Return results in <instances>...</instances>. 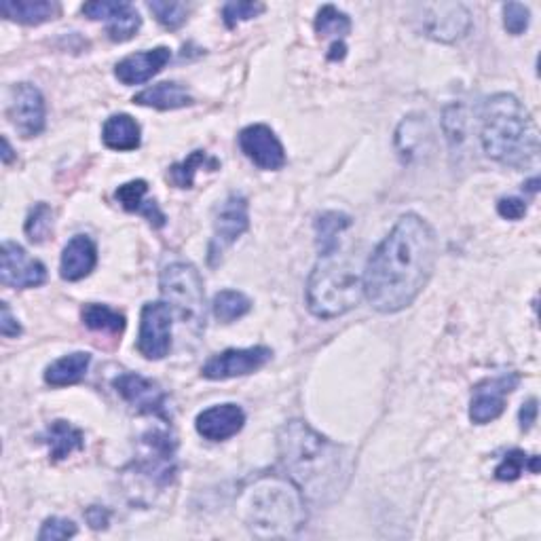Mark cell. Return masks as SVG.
Segmentation results:
<instances>
[{
	"mask_svg": "<svg viewBox=\"0 0 541 541\" xmlns=\"http://www.w3.org/2000/svg\"><path fill=\"white\" fill-rule=\"evenodd\" d=\"M438 237L417 214H404L370 254L364 269V296L379 313H398L417 301L432 279Z\"/></svg>",
	"mask_w": 541,
	"mask_h": 541,
	"instance_id": "6da1fadb",
	"label": "cell"
},
{
	"mask_svg": "<svg viewBox=\"0 0 541 541\" xmlns=\"http://www.w3.org/2000/svg\"><path fill=\"white\" fill-rule=\"evenodd\" d=\"M277 455L284 474L317 506H328L347 491L356 465L347 446L328 440L305 421L279 429Z\"/></svg>",
	"mask_w": 541,
	"mask_h": 541,
	"instance_id": "7a4b0ae2",
	"label": "cell"
},
{
	"mask_svg": "<svg viewBox=\"0 0 541 541\" xmlns=\"http://www.w3.org/2000/svg\"><path fill=\"white\" fill-rule=\"evenodd\" d=\"M305 495L286 474H263L239 493V516L248 531L260 539L294 537L305 527Z\"/></svg>",
	"mask_w": 541,
	"mask_h": 541,
	"instance_id": "3957f363",
	"label": "cell"
},
{
	"mask_svg": "<svg viewBox=\"0 0 541 541\" xmlns=\"http://www.w3.org/2000/svg\"><path fill=\"white\" fill-rule=\"evenodd\" d=\"M480 142L489 159L514 170H531L539 163L537 125L512 93H497L484 102Z\"/></svg>",
	"mask_w": 541,
	"mask_h": 541,
	"instance_id": "277c9868",
	"label": "cell"
},
{
	"mask_svg": "<svg viewBox=\"0 0 541 541\" xmlns=\"http://www.w3.org/2000/svg\"><path fill=\"white\" fill-rule=\"evenodd\" d=\"M307 307L320 320H334L353 307H358L364 296V271L339 250L320 256L307 279Z\"/></svg>",
	"mask_w": 541,
	"mask_h": 541,
	"instance_id": "5b68a950",
	"label": "cell"
},
{
	"mask_svg": "<svg viewBox=\"0 0 541 541\" xmlns=\"http://www.w3.org/2000/svg\"><path fill=\"white\" fill-rule=\"evenodd\" d=\"M159 290L163 303L170 305L184 324H189L195 332L205 328V317H208L205 315V290L197 267L182 263V260L163 267Z\"/></svg>",
	"mask_w": 541,
	"mask_h": 541,
	"instance_id": "8992f818",
	"label": "cell"
},
{
	"mask_svg": "<svg viewBox=\"0 0 541 541\" xmlns=\"http://www.w3.org/2000/svg\"><path fill=\"white\" fill-rule=\"evenodd\" d=\"M176 438L165 429H151L140 438V455L134 461L136 474L163 489L176 476Z\"/></svg>",
	"mask_w": 541,
	"mask_h": 541,
	"instance_id": "52a82bcc",
	"label": "cell"
},
{
	"mask_svg": "<svg viewBox=\"0 0 541 541\" xmlns=\"http://www.w3.org/2000/svg\"><path fill=\"white\" fill-rule=\"evenodd\" d=\"M250 229V205L244 195H229L218 205L214 216V235L208 248V263L216 267L225 252Z\"/></svg>",
	"mask_w": 541,
	"mask_h": 541,
	"instance_id": "ba28073f",
	"label": "cell"
},
{
	"mask_svg": "<svg viewBox=\"0 0 541 541\" xmlns=\"http://www.w3.org/2000/svg\"><path fill=\"white\" fill-rule=\"evenodd\" d=\"M419 24L427 39L457 43L472 30V13L461 3L419 5Z\"/></svg>",
	"mask_w": 541,
	"mask_h": 541,
	"instance_id": "9c48e42d",
	"label": "cell"
},
{
	"mask_svg": "<svg viewBox=\"0 0 541 541\" xmlns=\"http://www.w3.org/2000/svg\"><path fill=\"white\" fill-rule=\"evenodd\" d=\"M7 115L22 138L43 134L47 123V106L41 89L32 83H17L9 91Z\"/></svg>",
	"mask_w": 541,
	"mask_h": 541,
	"instance_id": "30bf717a",
	"label": "cell"
},
{
	"mask_svg": "<svg viewBox=\"0 0 541 541\" xmlns=\"http://www.w3.org/2000/svg\"><path fill=\"white\" fill-rule=\"evenodd\" d=\"M174 311L167 303H146L140 313L138 351L146 360H163L172 349Z\"/></svg>",
	"mask_w": 541,
	"mask_h": 541,
	"instance_id": "8fae6325",
	"label": "cell"
},
{
	"mask_svg": "<svg viewBox=\"0 0 541 541\" xmlns=\"http://www.w3.org/2000/svg\"><path fill=\"white\" fill-rule=\"evenodd\" d=\"M273 358L269 347L256 345L248 349H227L216 353L201 368V377L208 381H227L237 377H248L263 368Z\"/></svg>",
	"mask_w": 541,
	"mask_h": 541,
	"instance_id": "7c38bea8",
	"label": "cell"
},
{
	"mask_svg": "<svg viewBox=\"0 0 541 541\" xmlns=\"http://www.w3.org/2000/svg\"><path fill=\"white\" fill-rule=\"evenodd\" d=\"M83 15L93 22H106L108 39L113 43L132 41L142 28V17L132 3L125 0H96L85 3Z\"/></svg>",
	"mask_w": 541,
	"mask_h": 541,
	"instance_id": "4fadbf2b",
	"label": "cell"
},
{
	"mask_svg": "<svg viewBox=\"0 0 541 541\" xmlns=\"http://www.w3.org/2000/svg\"><path fill=\"white\" fill-rule=\"evenodd\" d=\"M0 282L17 290L39 288L47 282V267L41 260L32 258L20 244L5 241L3 254H0Z\"/></svg>",
	"mask_w": 541,
	"mask_h": 541,
	"instance_id": "5bb4252c",
	"label": "cell"
},
{
	"mask_svg": "<svg viewBox=\"0 0 541 541\" xmlns=\"http://www.w3.org/2000/svg\"><path fill=\"white\" fill-rule=\"evenodd\" d=\"M113 387L129 406L138 410V413L170 421L165 391L153 379H146L138 375V372H123V375H119L113 381Z\"/></svg>",
	"mask_w": 541,
	"mask_h": 541,
	"instance_id": "9a60e30c",
	"label": "cell"
},
{
	"mask_svg": "<svg viewBox=\"0 0 541 541\" xmlns=\"http://www.w3.org/2000/svg\"><path fill=\"white\" fill-rule=\"evenodd\" d=\"M239 148L256 167L265 172H277L286 165L284 144L265 123H254L241 129Z\"/></svg>",
	"mask_w": 541,
	"mask_h": 541,
	"instance_id": "2e32d148",
	"label": "cell"
},
{
	"mask_svg": "<svg viewBox=\"0 0 541 541\" xmlns=\"http://www.w3.org/2000/svg\"><path fill=\"white\" fill-rule=\"evenodd\" d=\"M520 375L508 372L495 379H487L474 387L472 402H470V419L476 425H487L501 417L506 410V398L518 387Z\"/></svg>",
	"mask_w": 541,
	"mask_h": 541,
	"instance_id": "e0dca14e",
	"label": "cell"
},
{
	"mask_svg": "<svg viewBox=\"0 0 541 541\" xmlns=\"http://www.w3.org/2000/svg\"><path fill=\"white\" fill-rule=\"evenodd\" d=\"M246 425L244 408L237 404H216L197 415V434L210 442H225L237 436Z\"/></svg>",
	"mask_w": 541,
	"mask_h": 541,
	"instance_id": "ac0fdd59",
	"label": "cell"
},
{
	"mask_svg": "<svg viewBox=\"0 0 541 541\" xmlns=\"http://www.w3.org/2000/svg\"><path fill=\"white\" fill-rule=\"evenodd\" d=\"M172 60V51L167 47H157V49H146L127 55L117 66H115V77L123 85H142L146 81H151L153 77L170 64Z\"/></svg>",
	"mask_w": 541,
	"mask_h": 541,
	"instance_id": "d6986e66",
	"label": "cell"
},
{
	"mask_svg": "<svg viewBox=\"0 0 541 541\" xmlns=\"http://www.w3.org/2000/svg\"><path fill=\"white\" fill-rule=\"evenodd\" d=\"M98 265V246L89 235H74L60 260V275L66 282H81Z\"/></svg>",
	"mask_w": 541,
	"mask_h": 541,
	"instance_id": "ffe728a7",
	"label": "cell"
},
{
	"mask_svg": "<svg viewBox=\"0 0 541 541\" xmlns=\"http://www.w3.org/2000/svg\"><path fill=\"white\" fill-rule=\"evenodd\" d=\"M146 193H148L146 180H129L119 186L115 197L123 205V210L132 212V214H140L148 220V225L155 227V229H161V227H165L167 218L159 210L155 199H146Z\"/></svg>",
	"mask_w": 541,
	"mask_h": 541,
	"instance_id": "44dd1931",
	"label": "cell"
},
{
	"mask_svg": "<svg viewBox=\"0 0 541 541\" xmlns=\"http://www.w3.org/2000/svg\"><path fill=\"white\" fill-rule=\"evenodd\" d=\"M62 7L53 0H3L0 13L11 22L22 26H41L58 17Z\"/></svg>",
	"mask_w": 541,
	"mask_h": 541,
	"instance_id": "7402d4cb",
	"label": "cell"
},
{
	"mask_svg": "<svg viewBox=\"0 0 541 541\" xmlns=\"http://www.w3.org/2000/svg\"><path fill=\"white\" fill-rule=\"evenodd\" d=\"M102 140L110 148V151L117 153H129L140 148L142 142V129L134 117L125 113L108 117L102 127Z\"/></svg>",
	"mask_w": 541,
	"mask_h": 541,
	"instance_id": "603a6c76",
	"label": "cell"
},
{
	"mask_svg": "<svg viewBox=\"0 0 541 541\" xmlns=\"http://www.w3.org/2000/svg\"><path fill=\"white\" fill-rule=\"evenodd\" d=\"M195 100L189 91H186L182 85L165 81L157 83L153 87H146L140 91L138 96H134V104L146 106V108H157V110H176V108H186L191 106Z\"/></svg>",
	"mask_w": 541,
	"mask_h": 541,
	"instance_id": "cb8c5ba5",
	"label": "cell"
},
{
	"mask_svg": "<svg viewBox=\"0 0 541 541\" xmlns=\"http://www.w3.org/2000/svg\"><path fill=\"white\" fill-rule=\"evenodd\" d=\"M91 364V353L74 351L70 356L55 360L45 368V383L51 387H68L77 385L85 379Z\"/></svg>",
	"mask_w": 541,
	"mask_h": 541,
	"instance_id": "d4e9b609",
	"label": "cell"
},
{
	"mask_svg": "<svg viewBox=\"0 0 541 541\" xmlns=\"http://www.w3.org/2000/svg\"><path fill=\"white\" fill-rule=\"evenodd\" d=\"M45 442L49 444V455L53 461H64L72 453L85 449V436L81 429L62 419L47 427Z\"/></svg>",
	"mask_w": 541,
	"mask_h": 541,
	"instance_id": "484cf974",
	"label": "cell"
},
{
	"mask_svg": "<svg viewBox=\"0 0 541 541\" xmlns=\"http://www.w3.org/2000/svg\"><path fill=\"white\" fill-rule=\"evenodd\" d=\"M351 227V216L343 212H324L315 218V241L320 256L339 250V235Z\"/></svg>",
	"mask_w": 541,
	"mask_h": 541,
	"instance_id": "4316f807",
	"label": "cell"
},
{
	"mask_svg": "<svg viewBox=\"0 0 541 541\" xmlns=\"http://www.w3.org/2000/svg\"><path fill=\"white\" fill-rule=\"evenodd\" d=\"M201 167L203 170L216 172L220 167V161L205 151H195L182 163L172 165V170H170V174H167V178H170L172 184L178 186V189H191L193 182H195V174L201 170Z\"/></svg>",
	"mask_w": 541,
	"mask_h": 541,
	"instance_id": "83f0119b",
	"label": "cell"
},
{
	"mask_svg": "<svg viewBox=\"0 0 541 541\" xmlns=\"http://www.w3.org/2000/svg\"><path fill=\"white\" fill-rule=\"evenodd\" d=\"M214 317L222 324H231L252 311V301L239 290H220L212 301Z\"/></svg>",
	"mask_w": 541,
	"mask_h": 541,
	"instance_id": "f1b7e54d",
	"label": "cell"
},
{
	"mask_svg": "<svg viewBox=\"0 0 541 541\" xmlns=\"http://www.w3.org/2000/svg\"><path fill=\"white\" fill-rule=\"evenodd\" d=\"M81 320L89 330L96 332H110V334H121L125 330V315L110 309L108 305L89 303L81 311Z\"/></svg>",
	"mask_w": 541,
	"mask_h": 541,
	"instance_id": "f546056e",
	"label": "cell"
},
{
	"mask_svg": "<svg viewBox=\"0 0 541 541\" xmlns=\"http://www.w3.org/2000/svg\"><path fill=\"white\" fill-rule=\"evenodd\" d=\"M315 32L317 36H332L334 43L343 41L345 36L351 32V20L349 15L337 9L334 5H324L315 15Z\"/></svg>",
	"mask_w": 541,
	"mask_h": 541,
	"instance_id": "4dcf8cb0",
	"label": "cell"
},
{
	"mask_svg": "<svg viewBox=\"0 0 541 541\" xmlns=\"http://www.w3.org/2000/svg\"><path fill=\"white\" fill-rule=\"evenodd\" d=\"M146 7L165 30L182 28L189 17V5L178 3V0H151Z\"/></svg>",
	"mask_w": 541,
	"mask_h": 541,
	"instance_id": "1f68e13d",
	"label": "cell"
},
{
	"mask_svg": "<svg viewBox=\"0 0 541 541\" xmlns=\"http://www.w3.org/2000/svg\"><path fill=\"white\" fill-rule=\"evenodd\" d=\"M537 461L539 459L535 455H527L525 451H518V449L510 451L497 465L495 478L501 482H512V480H518L525 470H531V474H537L539 472Z\"/></svg>",
	"mask_w": 541,
	"mask_h": 541,
	"instance_id": "d6a6232c",
	"label": "cell"
},
{
	"mask_svg": "<svg viewBox=\"0 0 541 541\" xmlns=\"http://www.w3.org/2000/svg\"><path fill=\"white\" fill-rule=\"evenodd\" d=\"M28 239L32 244H45V241L51 237L53 233V210L49 208L47 203H36L34 208L30 210L28 218H26V227H24Z\"/></svg>",
	"mask_w": 541,
	"mask_h": 541,
	"instance_id": "836d02e7",
	"label": "cell"
},
{
	"mask_svg": "<svg viewBox=\"0 0 541 541\" xmlns=\"http://www.w3.org/2000/svg\"><path fill=\"white\" fill-rule=\"evenodd\" d=\"M265 11L263 3H246V0H237V3H227L222 7V20L227 28H235L241 22H248L252 17H258Z\"/></svg>",
	"mask_w": 541,
	"mask_h": 541,
	"instance_id": "e575fe53",
	"label": "cell"
},
{
	"mask_svg": "<svg viewBox=\"0 0 541 541\" xmlns=\"http://www.w3.org/2000/svg\"><path fill=\"white\" fill-rule=\"evenodd\" d=\"M77 533H79V529L72 520L53 516L43 522V527L39 531V541H62V539L74 537Z\"/></svg>",
	"mask_w": 541,
	"mask_h": 541,
	"instance_id": "d590c367",
	"label": "cell"
},
{
	"mask_svg": "<svg viewBox=\"0 0 541 541\" xmlns=\"http://www.w3.org/2000/svg\"><path fill=\"white\" fill-rule=\"evenodd\" d=\"M531 24V11L529 7L520 3H508L503 5V26L514 36L522 34Z\"/></svg>",
	"mask_w": 541,
	"mask_h": 541,
	"instance_id": "8d00e7d4",
	"label": "cell"
},
{
	"mask_svg": "<svg viewBox=\"0 0 541 541\" xmlns=\"http://www.w3.org/2000/svg\"><path fill=\"white\" fill-rule=\"evenodd\" d=\"M497 212L506 220H520L527 214V201H522L518 197H503L497 203Z\"/></svg>",
	"mask_w": 541,
	"mask_h": 541,
	"instance_id": "74e56055",
	"label": "cell"
},
{
	"mask_svg": "<svg viewBox=\"0 0 541 541\" xmlns=\"http://www.w3.org/2000/svg\"><path fill=\"white\" fill-rule=\"evenodd\" d=\"M24 330H22V324L15 320L11 309L7 303H0V334L7 339H13V337H20Z\"/></svg>",
	"mask_w": 541,
	"mask_h": 541,
	"instance_id": "f35d334b",
	"label": "cell"
},
{
	"mask_svg": "<svg viewBox=\"0 0 541 541\" xmlns=\"http://www.w3.org/2000/svg\"><path fill=\"white\" fill-rule=\"evenodd\" d=\"M518 419H520V427L525 429V432H529V429L537 421V398H531V400H527L525 404H522Z\"/></svg>",
	"mask_w": 541,
	"mask_h": 541,
	"instance_id": "ab89813d",
	"label": "cell"
},
{
	"mask_svg": "<svg viewBox=\"0 0 541 541\" xmlns=\"http://www.w3.org/2000/svg\"><path fill=\"white\" fill-rule=\"evenodd\" d=\"M85 518H87V522H89V527H91V529H96V531L106 529V527H108V522H110V514H108V510L98 508V506H91V508H87Z\"/></svg>",
	"mask_w": 541,
	"mask_h": 541,
	"instance_id": "60d3db41",
	"label": "cell"
},
{
	"mask_svg": "<svg viewBox=\"0 0 541 541\" xmlns=\"http://www.w3.org/2000/svg\"><path fill=\"white\" fill-rule=\"evenodd\" d=\"M345 55H347V47H345V43H343V41H337V43H332V47H330V53H328V58H330V60H334V62H337V60H343V58H345Z\"/></svg>",
	"mask_w": 541,
	"mask_h": 541,
	"instance_id": "b9f144b4",
	"label": "cell"
},
{
	"mask_svg": "<svg viewBox=\"0 0 541 541\" xmlns=\"http://www.w3.org/2000/svg\"><path fill=\"white\" fill-rule=\"evenodd\" d=\"M11 159H13L11 144H9V140H7V138H3V163H5V165H9V163H11Z\"/></svg>",
	"mask_w": 541,
	"mask_h": 541,
	"instance_id": "7bdbcfd3",
	"label": "cell"
}]
</instances>
